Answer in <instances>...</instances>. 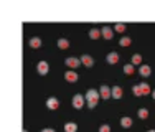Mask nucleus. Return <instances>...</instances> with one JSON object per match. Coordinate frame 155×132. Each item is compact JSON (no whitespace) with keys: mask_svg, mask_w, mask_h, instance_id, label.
Here are the masks:
<instances>
[{"mask_svg":"<svg viewBox=\"0 0 155 132\" xmlns=\"http://www.w3.org/2000/svg\"><path fill=\"white\" fill-rule=\"evenodd\" d=\"M114 32L124 33L125 32V25H124V23H115V25H114Z\"/></svg>","mask_w":155,"mask_h":132,"instance_id":"22","label":"nucleus"},{"mask_svg":"<svg viewBox=\"0 0 155 132\" xmlns=\"http://www.w3.org/2000/svg\"><path fill=\"white\" fill-rule=\"evenodd\" d=\"M23 132H26V130H23Z\"/></svg>","mask_w":155,"mask_h":132,"instance_id":"29","label":"nucleus"},{"mask_svg":"<svg viewBox=\"0 0 155 132\" xmlns=\"http://www.w3.org/2000/svg\"><path fill=\"white\" fill-rule=\"evenodd\" d=\"M139 73H140V76H144V78H148V76L152 74V68L148 64H140Z\"/></svg>","mask_w":155,"mask_h":132,"instance_id":"12","label":"nucleus"},{"mask_svg":"<svg viewBox=\"0 0 155 132\" xmlns=\"http://www.w3.org/2000/svg\"><path fill=\"white\" fill-rule=\"evenodd\" d=\"M124 73L125 74H134V64H132V63L130 64H125L124 66Z\"/></svg>","mask_w":155,"mask_h":132,"instance_id":"23","label":"nucleus"},{"mask_svg":"<svg viewBox=\"0 0 155 132\" xmlns=\"http://www.w3.org/2000/svg\"><path fill=\"white\" fill-rule=\"evenodd\" d=\"M84 99L88 101V107L94 109L96 106H97V101H99V91H96V89H89V91H86Z\"/></svg>","mask_w":155,"mask_h":132,"instance_id":"1","label":"nucleus"},{"mask_svg":"<svg viewBox=\"0 0 155 132\" xmlns=\"http://www.w3.org/2000/svg\"><path fill=\"white\" fill-rule=\"evenodd\" d=\"M122 88L121 86H114V88H111V98H114V99H121L122 98Z\"/></svg>","mask_w":155,"mask_h":132,"instance_id":"11","label":"nucleus"},{"mask_svg":"<svg viewBox=\"0 0 155 132\" xmlns=\"http://www.w3.org/2000/svg\"><path fill=\"white\" fill-rule=\"evenodd\" d=\"M84 96H81V94H74L73 96V107L74 109H81L82 106H84Z\"/></svg>","mask_w":155,"mask_h":132,"instance_id":"2","label":"nucleus"},{"mask_svg":"<svg viewBox=\"0 0 155 132\" xmlns=\"http://www.w3.org/2000/svg\"><path fill=\"white\" fill-rule=\"evenodd\" d=\"M106 59H107V63H109V64H115V63H119V53H115V51L107 53Z\"/></svg>","mask_w":155,"mask_h":132,"instance_id":"9","label":"nucleus"},{"mask_svg":"<svg viewBox=\"0 0 155 132\" xmlns=\"http://www.w3.org/2000/svg\"><path fill=\"white\" fill-rule=\"evenodd\" d=\"M99 132H111V127H109L107 124H102L101 127H99Z\"/></svg>","mask_w":155,"mask_h":132,"instance_id":"25","label":"nucleus"},{"mask_svg":"<svg viewBox=\"0 0 155 132\" xmlns=\"http://www.w3.org/2000/svg\"><path fill=\"white\" fill-rule=\"evenodd\" d=\"M150 94H152V98H154V99H155V89H154V91H152V92H150Z\"/></svg>","mask_w":155,"mask_h":132,"instance_id":"27","label":"nucleus"},{"mask_svg":"<svg viewBox=\"0 0 155 132\" xmlns=\"http://www.w3.org/2000/svg\"><path fill=\"white\" fill-rule=\"evenodd\" d=\"M64 132H78V124H76V122H66Z\"/></svg>","mask_w":155,"mask_h":132,"instance_id":"14","label":"nucleus"},{"mask_svg":"<svg viewBox=\"0 0 155 132\" xmlns=\"http://www.w3.org/2000/svg\"><path fill=\"white\" fill-rule=\"evenodd\" d=\"M89 38H92V40L101 38V30H97V28H91V30H89Z\"/></svg>","mask_w":155,"mask_h":132,"instance_id":"16","label":"nucleus"},{"mask_svg":"<svg viewBox=\"0 0 155 132\" xmlns=\"http://www.w3.org/2000/svg\"><path fill=\"white\" fill-rule=\"evenodd\" d=\"M132 64H134V66H140L142 64V55H139V53L132 55Z\"/></svg>","mask_w":155,"mask_h":132,"instance_id":"17","label":"nucleus"},{"mask_svg":"<svg viewBox=\"0 0 155 132\" xmlns=\"http://www.w3.org/2000/svg\"><path fill=\"white\" fill-rule=\"evenodd\" d=\"M58 48H59V50H68V48H69V40L59 38V40H58Z\"/></svg>","mask_w":155,"mask_h":132,"instance_id":"15","label":"nucleus"},{"mask_svg":"<svg viewBox=\"0 0 155 132\" xmlns=\"http://www.w3.org/2000/svg\"><path fill=\"white\" fill-rule=\"evenodd\" d=\"M46 107L51 109V111H55V109L59 107V101L56 98H48L46 99Z\"/></svg>","mask_w":155,"mask_h":132,"instance_id":"8","label":"nucleus"},{"mask_svg":"<svg viewBox=\"0 0 155 132\" xmlns=\"http://www.w3.org/2000/svg\"><path fill=\"white\" fill-rule=\"evenodd\" d=\"M99 98H102V99L111 98V88H107V86H101V88H99Z\"/></svg>","mask_w":155,"mask_h":132,"instance_id":"10","label":"nucleus"},{"mask_svg":"<svg viewBox=\"0 0 155 132\" xmlns=\"http://www.w3.org/2000/svg\"><path fill=\"white\" fill-rule=\"evenodd\" d=\"M148 132H155V130H148Z\"/></svg>","mask_w":155,"mask_h":132,"instance_id":"28","label":"nucleus"},{"mask_svg":"<svg viewBox=\"0 0 155 132\" xmlns=\"http://www.w3.org/2000/svg\"><path fill=\"white\" fill-rule=\"evenodd\" d=\"M139 117L140 119H147L148 117V109H145V107H142V109H139Z\"/></svg>","mask_w":155,"mask_h":132,"instance_id":"21","label":"nucleus"},{"mask_svg":"<svg viewBox=\"0 0 155 132\" xmlns=\"http://www.w3.org/2000/svg\"><path fill=\"white\" fill-rule=\"evenodd\" d=\"M41 132H56V130L51 129V127H46V129H41Z\"/></svg>","mask_w":155,"mask_h":132,"instance_id":"26","label":"nucleus"},{"mask_svg":"<svg viewBox=\"0 0 155 132\" xmlns=\"http://www.w3.org/2000/svg\"><path fill=\"white\" fill-rule=\"evenodd\" d=\"M139 86H140V91H142V96H144V94H150V92H152L150 86H148L147 82H140V84H139Z\"/></svg>","mask_w":155,"mask_h":132,"instance_id":"18","label":"nucleus"},{"mask_svg":"<svg viewBox=\"0 0 155 132\" xmlns=\"http://www.w3.org/2000/svg\"><path fill=\"white\" fill-rule=\"evenodd\" d=\"M64 79L68 82H76L78 81V73L73 71V69H68V71L64 73Z\"/></svg>","mask_w":155,"mask_h":132,"instance_id":"7","label":"nucleus"},{"mask_svg":"<svg viewBox=\"0 0 155 132\" xmlns=\"http://www.w3.org/2000/svg\"><path fill=\"white\" fill-rule=\"evenodd\" d=\"M79 61H81V64L86 66V68H91V66H94V59H92V56H89V55H82Z\"/></svg>","mask_w":155,"mask_h":132,"instance_id":"5","label":"nucleus"},{"mask_svg":"<svg viewBox=\"0 0 155 132\" xmlns=\"http://www.w3.org/2000/svg\"><path fill=\"white\" fill-rule=\"evenodd\" d=\"M101 36L104 40H112V36H114V30H111L109 26H102L101 28Z\"/></svg>","mask_w":155,"mask_h":132,"instance_id":"6","label":"nucleus"},{"mask_svg":"<svg viewBox=\"0 0 155 132\" xmlns=\"http://www.w3.org/2000/svg\"><path fill=\"white\" fill-rule=\"evenodd\" d=\"M28 45H30V48L36 50V48H40V46H41V40H40L38 36H33V38H30Z\"/></svg>","mask_w":155,"mask_h":132,"instance_id":"13","label":"nucleus"},{"mask_svg":"<svg viewBox=\"0 0 155 132\" xmlns=\"http://www.w3.org/2000/svg\"><path fill=\"white\" fill-rule=\"evenodd\" d=\"M121 125H122L124 129H129V127L132 125V119H130V117H122V119H121Z\"/></svg>","mask_w":155,"mask_h":132,"instance_id":"19","label":"nucleus"},{"mask_svg":"<svg viewBox=\"0 0 155 132\" xmlns=\"http://www.w3.org/2000/svg\"><path fill=\"white\" fill-rule=\"evenodd\" d=\"M132 92H134V96H142V91H140V86L139 84H135V86H132Z\"/></svg>","mask_w":155,"mask_h":132,"instance_id":"24","label":"nucleus"},{"mask_svg":"<svg viewBox=\"0 0 155 132\" xmlns=\"http://www.w3.org/2000/svg\"><path fill=\"white\" fill-rule=\"evenodd\" d=\"M64 64L68 66V68H71V69H76L78 66H81V61H79V58H66Z\"/></svg>","mask_w":155,"mask_h":132,"instance_id":"4","label":"nucleus"},{"mask_svg":"<svg viewBox=\"0 0 155 132\" xmlns=\"http://www.w3.org/2000/svg\"><path fill=\"white\" fill-rule=\"evenodd\" d=\"M130 43H132V40L129 38V36H124V38L119 40V45L121 46H130Z\"/></svg>","mask_w":155,"mask_h":132,"instance_id":"20","label":"nucleus"},{"mask_svg":"<svg viewBox=\"0 0 155 132\" xmlns=\"http://www.w3.org/2000/svg\"><path fill=\"white\" fill-rule=\"evenodd\" d=\"M36 71H38V74H41V76L48 74V71H49V64H48L46 61H40L38 64H36Z\"/></svg>","mask_w":155,"mask_h":132,"instance_id":"3","label":"nucleus"}]
</instances>
